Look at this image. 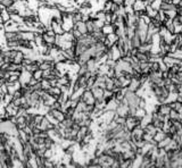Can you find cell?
Segmentation results:
<instances>
[{
	"label": "cell",
	"instance_id": "obj_16",
	"mask_svg": "<svg viewBox=\"0 0 182 168\" xmlns=\"http://www.w3.org/2000/svg\"><path fill=\"white\" fill-rule=\"evenodd\" d=\"M101 31L105 35H107V34H111V33L114 32V26H113V24H105L101 28Z\"/></svg>",
	"mask_w": 182,
	"mask_h": 168
},
{
	"label": "cell",
	"instance_id": "obj_20",
	"mask_svg": "<svg viewBox=\"0 0 182 168\" xmlns=\"http://www.w3.org/2000/svg\"><path fill=\"white\" fill-rule=\"evenodd\" d=\"M0 14H1V18H2V21H4V23L10 19V14L8 13V11H7V9L2 10V11H1Z\"/></svg>",
	"mask_w": 182,
	"mask_h": 168
},
{
	"label": "cell",
	"instance_id": "obj_2",
	"mask_svg": "<svg viewBox=\"0 0 182 168\" xmlns=\"http://www.w3.org/2000/svg\"><path fill=\"white\" fill-rule=\"evenodd\" d=\"M90 90H91V92H92V94H94V97L96 98L97 101L104 100V92H105V89L100 88L98 85H94L92 88H90Z\"/></svg>",
	"mask_w": 182,
	"mask_h": 168
},
{
	"label": "cell",
	"instance_id": "obj_8",
	"mask_svg": "<svg viewBox=\"0 0 182 168\" xmlns=\"http://www.w3.org/2000/svg\"><path fill=\"white\" fill-rule=\"evenodd\" d=\"M24 56H25V53H24L23 50H21V49H17V51H16V55H15L14 59L12 63H14V64H17V65H22V61L24 59Z\"/></svg>",
	"mask_w": 182,
	"mask_h": 168
},
{
	"label": "cell",
	"instance_id": "obj_21",
	"mask_svg": "<svg viewBox=\"0 0 182 168\" xmlns=\"http://www.w3.org/2000/svg\"><path fill=\"white\" fill-rule=\"evenodd\" d=\"M31 86V89H32V91H34V92H40L42 90L41 88V82H37L35 84H33V85H30Z\"/></svg>",
	"mask_w": 182,
	"mask_h": 168
},
{
	"label": "cell",
	"instance_id": "obj_7",
	"mask_svg": "<svg viewBox=\"0 0 182 168\" xmlns=\"http://www.w3.org/2000/svg\"><path fill=\"white\" fill-rule=\"evenodd\" d=\"M5 47L7 49H19V40L13 39V40H6Z\"/></svg>",
	"mask_w": 182,
	"mask_h": 168
},
{
	"label": "cell",
	"instance_id": "obj_6",
	"mask_svg": "<svg viewBox=\"0 0 182 168\" xmlns=\"http://www.w3.org/2000/svg\"><path fill=\"white\" fill-rule=\"evenodd\" d=\"M42 39H43V41L46 43V46H48V47H52L55 44V42H56V37H51V35H49L47 33L42 34Z\"/></svg>",
	"mask_w": 182,
	"mask_h": 168
},
{
	"label": "cell",
	"instance_id": "obj_3",
	"mask_svg": "<svg viewBox=\"0 0 182 168\" xmlns=\"http://www.w3.org/2000/svg\"><path fill=\"white\" fill-rule=\"evenodd\" d=\"M48 112L51 115V116H54L55 118H56L57 121H63L64 119H65V114H64V111L63 110H58V109H54V108H50L49 110H48Z\"/></svg>",
	"mask_w": 182,
	"mask_h": 168
},
{
	"label": "cell",
	"instance_id": "obj_14",
	"mask_svg": "<svg viewBox=\"0 0 182 168\" xmlns=\"http://www.w3.org/2000/svg\"><path fill=\"white\" fill-rule=\"evenodd\" d=\"M113 2H114L113 0H104L101 9H103L105 13H111V9H112Z\"/></svg>",
	"mask_w": 182,
	"mask_h": 168
},
{
	"label": "cell",
	"instance_id": "obj_12",
	"mask_svg": "<svg viewBox=\"0 0 182 168\" xmlns=\"http://www.w3.org/2000/svg\"><path fill=\"white\" fill-rule=\"evenodd\" d=\"M10 19H12L16 25H19V24L24 23V17L19 14H10Z\"/></svg>",
	"mask_w": 182,
	"mask_h": 168
},
{
	"label": "cell",
	"instance_id": "obj_5",
	"mask_svg": "<svg viewBox=\"0 0 182 168\" xmlns=\"http://www.w3.org/2000/svg\"><path fill=\"white\" fill-rule=\"evenodd\" d=\"M41 131H46L47 132L48 130H50V128H52V127H55V125H52L50 121H48L47 118H46V116L42 118V121H40V124L39 125H37Z\"/></svg>",
	"mask_w": 182,
	"mask_h": 168
},
{
	"label": "cell",
	"instance_id": "obj_19",
	"mask_svg": "<svg viewBox=\"0 0 182 168\" xmlns=\"http://www.w3.org/2000/svg\"><path fill=\"white\" fill-rule=\"evenodd\" d=\"M32 77L40 82V81L43 79V70L40 69V68H38L37 70H34L32 73Z\"/></svg>",
	"mask_w": 182,
	"mask_h": 168
},
{
	"label": "cell",
	"instance_id": "obj_10",
	"mask_svg": "<svg viewBox=\"0 0 182 168\" xmlns=\"http://www.w3.org/2000/svg\"><path fill=\"white\" fill-rule=\"evenodd\" d=\"M17 33L18 31H4L2 32V37L6 40H13V39H17Z\"/></svg>",
	"mask_w": 182,
	"mask_h": 168
},
{
	"label": "cell",
	"instance_id": "obj_4",
	"mask_svg": "<svg viewBox=\"0 0 182 168\" xmlns=\"http://www.w3.org/2000/svg\"><path fill=\"white\" fill-rule=\"evenodd\" d=\"M31 77H32V74H31L30 72H28V70L24 69L23 72H22L21 76H19V79H18V82L21 83V86H24V85L28 84Z\"/></svg>",
	"mask_w": 182,
	"mask_h": 168
},
{
	"label": "cell",
	"instance_id": "obj_15",
	"mask_svg": "<svg viewBox=\"0 0 182 168\" xmlns=\"http://www.w3.org/2000/svg\"><path fill=\"white\" fill-rule=\"evenodd\" d=\"M85 26H87V31H88L89 34H92V33L96 31L94 24V19H88V21H85Z\"/></svg>",
	"mask_w": 182,
	"mask_h": 168
},
{
	"label": "cell",
	"instance_id": "obj_17",
	"mask_svg": "<svg viewBox=\"0 0 182 168\" xmlns=\"http://www.w3.org/2000/svg\"><path fill=\"white\" fill-rule=\"evenodd\" d=\"M40 82H41L42 91H48V90L51 88V83H50V81L48 79H42Z\"/></svg>",
	"mask_w": 182,
	"mask_h": 168
},
{
	"label": "cell",
	"instance_id": "obj_23",
	"mask_svg": "<svg viewBox=\"0 0 182 168\" xmlns=\"http://www.w3.org/2000/svg\"><path fill=\"white\" fill-rule=\"evenodd\" d=\"M0 92H1L2 94L8 93V89H7V84L6 83L1 84V86H0Z\"/></svg>",
	"mask_w": 182,
	"mask_h": 168
},
{
	"label": "cell",
	"instance_id": "obj_22",
	"mask_svg": "<svg viewBox=\"0 0 182 168\" xmlns=\"http://www.w3.org/2000/svg\"><path fill=\"white\" fill-rule=\"evenodd\" d=\"M0 4L2 6H5V8L7 9L8 7L14 5V0H0Z\"/></svg>",
	"mask_w": 182,
	"mask_h": 168
},
{
	"label": "cell",
	"instance_id": "obj_1",
	"mask_svg": "<svg viewBox=\"0 0 182 168\" xmlns=\"http://www.w3.org/2000/svg\"><path fill=\"white\" fill-rule=\"evenodd\" d=\"M80 100H82L84 103H87V105H94L96 103V98L94 97V94L91 92V90L90 89H84L82 91V94H81V99Z\"/></svg>",
	"mask_w": 182,
	"mask_h": 168
},
{
	"label": "cell",
	"instance_id": "obj_25",
	"mask_svg": "<svg viewBox=\"0 0 182 168\" xmlns=\"http://www.w3.org/2000/svg\"><path fill=\"white\" fill-rule=\"evenodd\" d=\"M4 23V21H2V18H1V14H0V24Z\"/></svg>",
	"mask_w": 182,
	"mask_h": 168
},
{
	"label": "cell",
	"instance_id": "obj_9",
	"mask_svg": "<svg viewBox=\"0 0 182 168\" xmlns=\"http://www.w3.org/2000/svg\"><path fill=\"white\" fill-rule=\"evenodd\" d=\"M5 110L7 114H9L10 116H17V112H18V108L15 107L14 105H12V102L6 105Z\"/></svg>",
	"mask_w": 182,
	"mask_h": 168
},
{
	"label": "cell",
	"instance_id": "obj_11",
	"mask_svg": "<svg viewBox=\"0 0 182 168\" xmlns=\"http://www.w3.org/2000/svg\"><path fill=\"white\" fill-rule=\"evenodd\" d=\"M73 27L79 30L80 32H81V34H87V33H88L87 26H85V22H83V21H80V22L74 23V26H73Z\"/></svg>",
	"mask_w": 182,
	"mask_h": 168
},
{
	"label": "cell",
	"instance_id": "obj_18",
	"mask_svg": "<svg viewBox=\"0 0 182 168\" xmlns=\"http://www.w3.org/2000/svg\"><path fill=\"white\" fill-rule=\"evenodd\" d=\"M43 117H45V115H43V114H41V112H35V114L33 115V124H34L35 126L39 125Z\"/></svg>",
	"mask_w": 182,
	"mask_h": 168
},
{
	"label": "cell",
	"instance_id": "obj_26",
	"mask_svg": "<svg viewBox=\"0 0 182 168\" xmlns=\"http://www.w3.org/2000/svg\"><path fill=\"white\" fill-rule=\"evenodd\" d=\"M1 121H2V118H1V117H0V123H1Z\"/></svg>",
	"mask_w": 182,
	"mask_h": 168
},
{
	"label": "cell",
	"instance_id": "obj_24",
	"mask_svg": "<svg viewBox=\"0 0 182 168\" xmlns=\"http://www.w3.org/2000/svg\"><path fill=\"white\" fill-rule=\"evenodd\" d=\"M6 8H5V6H2L1 5V4H0V13H1V11H2V10H5Z\"/></svg>",
	"mask_w": 182,
	"mask_h": 168
},
{
	"label": "cell",
	"instance_id": "obj_13",
	"mask_svg": "<svg viewBox=\"0 0 182 168\" xmlns=\"http://www.w3.org/2000/svg\"><path fill=\"white\" fill-rule=\"evenodd\" d=\"M48 93H50L51 95H54L55 98H56V100H57V98H58V95L61 93V88L58 86V85H54V86H51L50 89L48 90Z\"/></svg>",
	"mask_w": 182,
	"mask_h": 168
}]
</instances>
